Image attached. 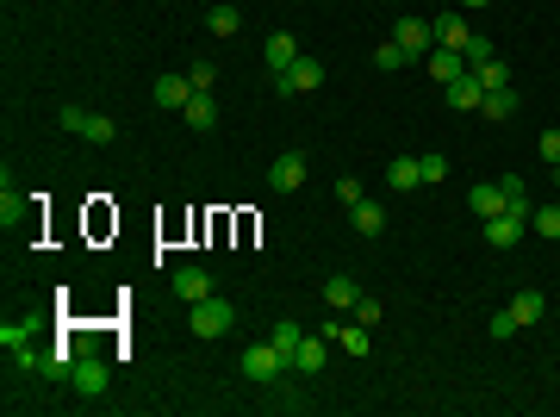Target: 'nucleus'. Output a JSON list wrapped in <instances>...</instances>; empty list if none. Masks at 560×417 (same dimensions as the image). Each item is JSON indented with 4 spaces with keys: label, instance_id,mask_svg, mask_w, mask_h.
Wrapping results in <instances>:
<instances>
[{
    "label": "nucleus",
    "instance_id": "26",
    "mask_svg": "<svg viewBox=\"0 0 560 417\" xmlns=\"http://www.w3.org/2000/svg\"><path fill=\"white\" fill-rule=\"evenodd\" d=\"M75 361H81V355H75L69 343H63V349H44V374H50V381H69Z\"/></svg>",
    "mask_w": 560,
    "mask_h": 417
},
{
    "label": "nucleus",
    "instance_id": "10",
    "mask_svg": "<svg viewBox=\"0 0 560 417\" xmlns=\"http://www.w3.org/2000/svg\"><path fill=\"white\" fill-rule=\"evenodd\" d=\"M324 361H330V349H324V337H317V330L293 349V374H324Z\"/></svg>",
    "mask_w": 560,
    "mask_h": 417
},
{
    "label": "nucleus",
    "instance_id": "36",
    "mask_svg": "<svg viewBox=\"0 0 560 417\" xmlns=\"http://www.w3.org/2000/svg\"><path fill=\"white\" fill-rule=\"evenodd\" d=\"M187 81H193V94H212V63H193Z\"/></svg>",
    "mask_w": 560,
    "mask_h": 417
},
{
    "label": "nucleus",
    "instance_id": "2",
    "mask_svg": "<svg viewBox=\"0 0 560 417\" xmlns=\"http://www.w3.org/2000/svg\"><path fill=\"white\" fill-rule=\"evenodd\" d=\"M237 368H244L249 381H280V374H286V368H293V361H286V349H275V343H255V349H244V361H237Z\"/></svg>",
    "mask_w": 560,
    "mask_h": 417
},
{
    "label": "nucleus",
    "instance_id": "14",
    "mask_svg": "<svg viewBox=\"0 0 560 417\" xmlns=\"http://www.w3.org/2000/svg\"><path fill=\"white\" fill-rule=\"evenodd\" d=\"M542 312H548V299H542L535 287H524V293L511 299V318H517V330H529V324H542Z\"/></svg>",
    "mask_w": 560,
    "mask_h": 417
},
{
    "label": "nucleus",
    "instance_id": "30",
    "mask_svg": "<svg viewBox=\"0 0 560 417\" xmlns=\"http://www.w3.org/2000/svg\"><path fill=\"white\" fill-rule=\"evenodd\" d=\"M81 138H88V143H112V138H119V125H112V119H100V112H88Z\"/></svg>",
    "mask_w": 560,
    "mask_h": 417
},
{
    "label": "nucleus",
    "instance_id": "19",
    "mask_svg": "<svg viewBox=\"0 0 560 417\" xmlns=\"http://www.w3.org/2000/svg\"><path fill=\"white\" fill-rule=\"evenodd\" d=\"M206 26H212V37H237L244 32V13H237L231 0H218V6L206 13Z\"/></svg>",
    "mask_w": 560,
    "mask_h": 417
},
{
    "label": "nucleus",
    "instance_id": "16",
    "mask_svg": "<svg viewBox=\"0 0 560 417\" xmlns=\"http://www.w3.org/2000/svg\"><path fill=\"white\" fill-rule=\"evenodd\" d=\"M355 299H361V287H355L349 275H330V280H324V306H330V312H349Z\"/></svg>",
    "mask_w": 560,
    "mask_h": 417
},
{
    "label": "nucleus",
    "instance_id": "17",
    "mask_svg": "<svg viewBox=\"0 0 560 417\" xmlns=\"http://www.w3.org/2000/svg\"><path fill=\"white\" fill-rule=\"evenodd\" d=\"M32 337H37V318H6L0 324V349L13 355V349H32Z\"/></svg>",
    "mask_w": 560,
    "mask_h": 417
},
{
    "label": "nucleus",
    "instance_id": "20",
    "mask_svg": "<svg viewBox=\"0 0 560 417\" xmlns=\"http://www.w3.org/2000/svg\"><path fill=\"white\" fill-rule=\"evenodd\" d=\"M430 75L449 88L455 75H467V57H461V50H430Z\"/></svg>",
    "mask_w": 560,
    "mask_h": 417
},
{
    "label": "nucleus",
    "instance_id": "23",
    "mask_svg": "<svg viewBox=\"0 0 560 417\" xmlns=\"http://www.w3.org/2000/svg\"><path fill=\"white\" fill-rule=\"evenodd\" d=\"M306 337H312V330H306V324H293V318H280L275 330H268V343H275V349H286V361H293V349L306 343Z\"/></svg>",
    "mask_w": 560,
    "mask_h": 417
},
{
    "label": "nucleus",
    "instance_id": "37",
    "mask_svg": "<svg viewBox=\"0 0 560 417\" xmlns=\"http://www.w3.org/2000/svg\"><path fill=\"white\" fill-rule=\"evenodd\" d=\"M492 337H498V343H511V337H517V318L498 312V318H492Z\"/></svg>",
    "mask_w": 560,
    "mask_h": 417
},
{
    "label": "nucleus",
    "instance_id": "15",
    "mask_svg": "<svg viewBox=\"0 0 560 417\" xmlns=\"http://www.w3.org/2000/svg\"><path fill=\"white\" fill-rule=\"evenodd\" d=\"M349 224H355V237H380L386 231V206L361 200V206H349Z\"/></svg>",
    "mask_w": 560,
    "mask_h": 417
},
{
    "label": "nucleus",
    "instance_id": "38",
    "mask_svg": "<svg viewBox=\"0 0 560 417\" xmlns=\"http://www.w3.org/2000/svg\"><path fill=\"white\" fill-rule=\"evenodd\" d=\"M81 125H88V106H63V131L81 138Z\"/></svg>",
    "mask_w": 560,
    "mask_h": 417
},
{
    "label": "nucleus",
    "instance_id": "34",
    "mask_svg": "<svg viewBox=\"0 0 560 417\" xmlns=\"http://www.w3.org/2000/svg\"><path fill=\"white\" fill-rule=\"evenodd\" d=\"M337 200H343V206H361L368 193H361V181H355V174H343V181H337Z\"/></svg>",
    "mask_w": 560,
    "mask_h": 417
},
{
    "label": "nucleus",
    "instance_id": "18",
    "mask_svg": "<svg viewBox=\"0 0 560 417\" xmlns=\"http://www.w3.org/2000/svg\"><path fill=\"white\" fill-rule=\"evenodd\" d=\"M187 100H193L187 75H156V106H187Z\"/></svg>",
    "mask_w": 560,
    "mask_h": 417
},
{
    "label": "nucleus",
    "instance_id": "6",
    "mask_svg": "<svg viewBox=\"0 0 560 417\" xmlns=\"http://www.w3.org/2000/svg\"><path fill=\"white\" fill-rule=\"evenodd\" d=\"M529 231L524 212H498V218H486V244L492 249H517V237Z\"/></svg>",
    "mask_w": 560,
    "mask_h": 417
},
{
    "label": "nucleus",
    "instance_id": "32",
    "mask_svg": "<svg viewBox=\"0 0 560 417\" xmlns=\"http://www.w3.org/2000/svg\"><path fill=\"white\" fill-rule=\"evenodd\" d=\"M337 343L349 349V355H368V324H343V337Z\"/></svg>",
    "mask_w": 560,
    "mask_h": 417
},
{
    "label": "nucleus",
    "instance_id": "33",
    "mask_svg": "<svg viewBox=\"0 0 560 417\" xmlns=\"http://www.w3.org/2000/svg\"><path fill=\"white\" fill-rule=\"evenodd\" d=\"M418 169H423V187H436V181H449V162H442V156H418Z\"/></svg>",
    "mask_w": 560,
    "mask_h": 417
},
{
    "label": "nucleus",
    "instance_id": "25",
    "mask_svg": "<svg viewBox=\"0 0 560 417\" xmlns=\"http://www.w3.org/2000/svg\"><path fill=\"white\" fill-rule=\"evenodd\" d=\"M529 231L548 237V244H560V206H535V212H529Z\"/></svg>",
    "mask_w": 560,
    "mask_h": 417
},
{
    "label": "nucleus",
    "instance_id": "22",
    "mask_svg": "<svg viewBox=\"0 0 560 417\" xmlns=\"http://www.w3.org/2000/svg\"><path fill=\"white\" fill-rule=\"evenodd\" d=\"M399 44H405V50H411V57H418V50H430V44H436V32H430V26H423V19H399Z\"/></svg>",
    "mask_w": 560,
    "mask_h": 417
},
{
    "label": "nucleus",
    "instance_id": "31",
    "mask_svg": "<svg viewBox=\"0 0 560 417\" xmlns=\"http://www.w3.org/2000/svg\"><path fill=\"white\" fill-rule=\"evenodd\" d=\"M480 81H486V94H498V88H511V69H504V63H498V57H492V63H480Z\"/></svg>",
    "mask_w": 560,
    "mask_h": 417
},
{
    "label": "nucleus",
    "instance_id": "4",
    "mask_svg": "<svg viewBox=\"0 0 560 417\" xmlns=\"http://www.w3.org/2000/svg\"><path fill=\"white\" fill-rule=\"evenodd\" d=\"M268 187H275V193H293V187H306V150H280L275 169H268Z\"/></svg>",
    "mask_w": 560,
    "mask_h": 417
},
{
    "label": "nucleus",
    "instance_id": "9",
    "mask_svg": "<svg viewBox=\"0 0 560 417\" xmlns=\"http://www.w3.org/2000/svg\"><path fill=\"white\" fill-rule=\"evenodd\" d=\"M262 57H268V69H293V63H299V57H306V50H299V44H293V32H275L268 37V44H262Z\"/></svg>",
    "mask_w": 560,
    "mask_h": 417
},
{
    "label": "nucleus",
    "instance_id": "27",
    "mask_svg": "<svg viewBox=\"0 0 560 417\" xmlns=\"http://www.w3.org/2000/svg\"><path fill=\"white\" fill-rule=\"evenodd\" d=\"M498 187H504V206H511V212H524V218L535 212V206H529V187H524V174H504Z\"/></svg>",
    "mask_w": 560,
    "mask_h": 417
},
{
    "label": "nucleus",
    "instance_id": "1",
    "mask_svg": "<svg viewBox=\"0 0 560 417\" xmlns=\"http://www.w3.org/2000/svg\"><path fill=\"white\" fill-rule=\"evenodd\" d=\"M231 324H237V306H231V299H218V293L193 306V337H200V343H218V337H231Z\"/></svg>",
    "mask_w": 560,
    "mask_h": 417
},
{
    "label": "nucleus",
    "instance_id": "5",
    "mask_svg": "<svg viewBox=\"0 0 560 417\" xmlns=\"http://www.w3.org/2000/svg\"><path fill=\"white\" fill-rule=\"evenodd\" d=\"M63 386H75L81 399H100V392H106V361H100V355H81V361L69 368V381H63Z\"/></svg>",
    "mask_w": 560,
    "mask_h": 417
},
{
    "label": "nucleus",
    "instance_id": "35",
    "mask_svg": "<svg viewBox=\"0 0 560 417\" xmlns=\"http://www.w3.org/2000/svg\"><path fill=\"white\" fill-rule=\"evenodd\" d=\"M535 150H542V162H548V169H560V131H542Z\"/></svg>",
    "mask_w": 560,
    "mask_h": 417
},
{
    "label": "nucleus",
    "instance_id": "13",
    "mask_svg": "<svg viewBox=\"0 0 560 417\" xmlns=\"http://www.w3.org/2000/svg\"><path fill=\"white\" fill-rule=\"evenodd\" d=\"M467 206L480 212V218H498V212H511V206H504V187H498V181H480V187L467 193Z\"/></svg>",
    "mask_w": 560,
    "mask_h": 417
},
{
    "label": "nucleus",
    "instance_id": "11",
    "mask_svg": "<svg viewBox=\"0 0 560 417\" xmlns=\"http://www.w3.org/2000/svg\"><path fill=\"white\" fill-rule=\"evenodd\" d=\"M175 293L187 306H200V299H212V275L206 268H175Z\"/></svg>",
    "mask_w": 560,
    "mask_h": 417
},
{
    "label": "nucleus",
    "instance_id": "7",
    "mask_svg": "<svg viewBox=\"0 0 560 417\" xmlns=\"http://www.w3.org/2000/svg\"><path fill=\"white\" fill-rule=\"evenodd\" d=\"M449 106H455V112H480V106H486V81L473 69L455 75V81H449Z\"/></svg>",
    "mask_w": 560,
    "mask_h": 417
},
{
    "label": "nucleus",
    "instance_id": "8",
    "mask_svg": "<svg viewBox=\"0 0 560 417\" xmlns=\"http://www.w3.org/2000/svg\"><path fill=\"white\" fill-rule=\"evenodd\" d=\"M386 187H392V193H411V187H423L418 156H392V162H386Z\"/></svg>",
    "mask_w": 560,
    "mask_h": 417
},
{
    "label": "nucleus",
    "instance_id": "12",
    "mask_svg": "<svg viewBox=\"0 0 560 417\" xmlns=\"http://www.w3.org/2000/svg\"><path fill=\"white\" fill-rule=\"evenodd\" d=\"M430 32H436V44H442V50H467V19H461V13H442V19H436V26H430Z\"/></svg>",
    "mask_w": 560,
    "mask_h": 417
},
{
    "label": "nucleus",
    "instance_id": "29",
    "mask_svg": "<svg viewBox=\"0 0 560 417\" xmlns=\"http://www.w3.org/2000/svg\"><path fill=\"white\" fill-rule=\"evenodd\" d=\"M461 57H467V69H480V63H492V57H498V44H492V37H467V50H461Z\"/></svg>",
    "mask_w": 560,
    "mask_h": 417
},
{
    "label": "nucleus",
    "instance_id": "24",
    "mask_svg": "<svg viewBox=\"0 0 560 417\" xmlns=\"http://www.w3.org/2000/svg\"><path fill=\"white\" fill-rule=\"evenodd\" d=\"M517 88H498V94H486V106H480V112H486V119H498V125H504V119H517Z\"/></svg>",
    "mask_w": 560,
    "mask_h": 417
},
{
    "label": "nucleus",
    "instance_id": "28",
    "mask_svg": "<svg viewBox=\"0 0 560 417\" xmlns=\"http://www.w3.org/2000/svg\"><path fill=\"white\" fill-rule=\"evenodd\" d=\"M374 63H380V69H405V63H411V50H405L399 37H386L380 50H374Z\"/></svg>",
    "mask_w": 560,
    "mask_h": 417
},
{
    "label": "nucleus",
    "instance_id": "3",
    "mask_svg": "<svg viewBox=\"0 0 560 417\" xmlns=\"http://www.w3.org/2000/svg\"><path fill=\"white\" fill-rule=\"evenodd\" d=\"M317 88H324V63L317 57H299L293 69L275 75V94H317Z\"/></svg>",
    "mask_w": 560,
    "mask_h": 417
},
{
    "label": "nucleus",
    "instance_id": "21",
    "mask_svg": "<svg viewBox=\"0 0 560 417\" xmlns=\"http://www.w3.org/2000/svg\"><path fill=\"white\" fill-rule=\"evenodd\" d=\"M181 112H187V125H193V131H212V125H218V100H212V94H193Z\"/></svg>",
    "mask_w": 560,
    "mask_h": 417
},
{
    "label": "nucleus",
    "instance_id": "39",
    "mask_svg": "<svg viewBox=\"0 0 560 417\" xmlns=\"http://www.w3.org/2000/svg\"><path fill=\"white\" fill-rule=\"evenodd\" d=\"M480 6H492V0H461V13H480Z\"/></svg>",
    "mask_w": 560,
    "mask_h": 417
}]
</instances>
